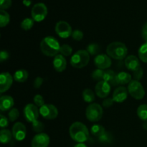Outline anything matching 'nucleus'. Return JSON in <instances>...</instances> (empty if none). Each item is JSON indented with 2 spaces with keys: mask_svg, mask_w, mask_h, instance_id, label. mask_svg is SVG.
<instances>
[{
  "mask_svg": "<svg viewBox=\"0 0 147 147\" xmlns=\"http://www.w3.org/2000/svg\"><path fill=\"white\" fill-rule=\"evenodd\" d=\"M70 137L78 143H83L89 138V131L88 128L81 122H75L69 129Z\"/></svg>",
  "mask_w": 147,
  "mask_h": 147,
  "instance_id": "f257e3e1",
  "label": "nucleus"
},
{
  "mask_svg": "<svg viewBox=\"0 0 147 147\" xmlns=\"http://www.w3.org/2000/svg\"><path fill=\"white\" fill-rule=\"evenodd\" d=\"M60 46L58 41L51 36L45 37L40 42L42 53L48 57H55L60 53Z\"/></svg>",
  "mask_w": 147,
  "mask_h": 147,
  "instance_id": "f03ea898",
  "label": "nucleus"
},
{
  "mask_svg": "<svg viewBox=\"0 0 147 147\" xmlns=\"http://www.w3.org/2000/svg\"><path fill=\"white\" fill-rule=\"evenodd\" d=\"M106 53L109 57L115 60H121L126 58L128 49L125 44L121 42H113L107 46Z\"/></svg>",
  "mask_w": 147,
  "mask_h": 147,
  "instance_id": "7ed1b4c3",
  "label": "nucleus"
},
{
  "mask_svg": "<svg viewBox=\"0 0 147 147\" xmlns=\"http://www.w3.org/2000/svg\"><path fill=\"white\" fill-rule=\"evenodd\" d=\"M90 61V54L87 50H81L76 52L70 58V64L75 68H83Z\"/></svg>",
  "mask_w": 147,
  "mask_h": 147,
  "instance_id": "20e7f679",
  "label": "nucleus"
},
{
  "mask_svg": "<svg viewBox=\"0 0 147 147\" xmlns=\"http://www.w3.org/2000/svg\"><path fill=\"white\" fill-rule=\"evenodd\" d=\"M103 108L98 103H91L88 106L86 111V118L92 122L100 121L103 116Z\"/></svg>",
  "mask_w": 147,
  "mask_h": 147,
  "instance_id": "39448f33",
  "label": "nucleus"
},
{
  "mask_svg": "<svg viewBox=\"0 0 147 147\" xmlns=\"http://www.w3.org/2000/svg\"><path fill=\"white\" fill-rule=\"evenodd\" d=\"M128 91L134 98L141 100L145 96V90L142 83L138 80H131L128 86Z\"/></svg>",
  "mask_w": 147,
  "mask_h": 147,
  "instance_id": "423d86ee",
  "label": "nucleus"
},
{
  "mask_svg": "<svg viewBox=\"0 0 147 147\" xmlns=\"http://www.w3.org/2000/svg\"><path fill=\"white\" fill-rule=\"evenodd\" d=\"M32 17L35 22H41L45 20L47 14V8L44 3H37L33 6L31 11Z\"/></svg>",
  "mask_w": 147,
  "mask_h": 147,
  "instance_id": "0eeeda50",
  "label": "nucleus"
},
{
  "mask_svg": "<svg viewBox=\"0 0 147 147\" xmlns=\"http://www.w3.org/2000/svg\"><path fill=\"white\" fill-rule=\"evenodd\" d=\"M40 115V109L34 104H27L24 109V116L27 121L32 123L37 120Z\"/></svg>",
  "mask_w": 147,
  "mask_h": 147,
  "instance_id": "6e6552de",
  "label": "nucleus"
},
{
  "mask_svg": "<svg viewBox=\"0 0 147 147\" xmlns=\"http://www.w3.org/2000/svg\"><path fill=\"white\" fill-rule=\"evenodd\" d=\"M40 114L48 120L55 119L58 116V110L52 104H45L40 109Z\"/></svg>",
  "mask_w": 147,
  "mask_h": 147,
  "instance_id": "1a4fd4ad",
  "label": "nucleus"
},
{
  "mask_svg": "<svg viewBox=\"0 0 147 147\" xmlns=\"http://www.w3.org/2000/svg\"><path fill=\"white\" fill-rule=\"evenodd\" d=\"M55 32L61 38H67L73 33L71 26L65 21H60L56 24Z\"/></svg>",
  "mask_w": 147,
  "mask_h": 147,
  "instance_id": "9d476101",
  "label": "nucleus"
},
{
  "mask_svg": "<svg viewBox=\"0 0 147 147\" xmlns=\"http://www.w3.org/2000/svg\"><path fill=\"white\" fill-rule=\"evenodd\" d=\"M50 144V137L45 133H40L32 140V147H47Z\"/></svg>",
  "mask_w": 147,
  "mask_h": 147,
  "instance_id": "9b49d317",
  "label": "nucleus"
},
{
  "mask_svg": "<svg viewBox=\"0 0 147 147\" xmlns=\"http://www.w3.org/2000/svg\"><path fill=\"white\" fill-rule=\"evenodd\" d=\"M13 137L17 141H22L25 139L27 129L25 126L21 122H17L12 127Z\"/></svg>",
  "mask_w": 147,
  "mask_h": 147,
  "instance_id": "f8f14e48",
  "label": "nucleus"
},
{
  "mask_svg": "<svg viewBox=\"0 0 147 147\" xmlns=\"http://www.w3.org/2000/svg\"><path fill=\"white\" fill-rule=\"evenodd\" d=\"M96 93L99 98H104L109 95L111 91V85L104 80L98 82L95 88Z\"/></svg>",
  "mask_w": 147,
  "mask_h": 147,
  "instance_id": "ddd939ff",
  "label": "nucleus"
},
{
  "mask_svg": "<svg viewBox=\"0 0 147 147\" xmlns=\"http://www.w3.org/2000/svg\"><path fill=\"white\" fill-rule=\"evenodd\" d=\"M94 63L98 69L104 70L109 68L111 65V60L108 55L101 54L96 56L94 59Z\"/></svg>",
  "mask_w": 147,
  "mask_h": 147,
  "instance_id": "4468645a",
  "label": "nucleus"
},
{
  "mask_svg": "<svg viewBox=\"0 0 147 147\" xmlns=\"http://www.w3.org/2000/svg\"><path fill=\"white\" fill-rule=\"evenodd\" d=\"M13 83V78L7 72L0 75V93H4L10 88Z\"/></svg>",
  "mask_w": 147,
  "mask_h": 147,
  "instance_id": "2eb2a0df",
  "label": "nucleus"
},
{
  "mask_svg": "<svg viewBox=\"0 0 147 147\" xmlns=\"http://www.w3.org/2000/svg\"><path fill=\"white\" fill-rule=\"evenodd\" d=\"M128 90L125 87L120 86L116 88L113 93V99L116 103H122L124 101L128 96Z\"/></svg>",
  "mask_w": 147,
  "mask_h": 147,
  "instance_id": "dca6fc26",
  "label": "nucleus"
},
{
  "mask_svg": "<svg viewBox=\"0 0 147 147\" xmlns=\"http://www.w3.org/2000/svg\"><path fill=\"white\" fill-rule=\"evenodd\" d=\"M67 61L62 55H57L53 60V67L57 72H63L65 70Z\"/></svg>",
  "mask_w": 147,
  "mask_h": 147,
  "instance_id": "f3484780",
  "label": "nucleus"
},
{
  "mask_svg": "<svg viewBox=\"0 0 147 147\" xmlns=\"http://www.w3.org/2000/svg\"><path fill=\"white\" fill-rule=\"evenodd\" d=\"M14 106V99L11 96H3L0 98V109L1 111L10 110Z\"/></svg>",
  "mask_w": 147,
  "mask_h": 147,
  "instance_id": "a211bd4d",
  "label": "nucleus"
},
{
  "mask_svg": "<svg viewBox=\"0 0 147 147\" xmlns=\"http://www.w3.org/2000/svg\"><path fill=\"white\" fill-rule=\"evenodd\" d=\"M125 65L129 70L134 71L140 66L139 60L135 55H129L125 59Z\"/></svg>",
  "mask_w": 147,
  "mask_h": 147,
  "instance_id": "6ab92c4d",
  "label": "nucleus"
},
{
  "mask_svg": "<svg viewBox=\"0 0 147 147\" xmlns=\"http://www.w3.org/2000/svg\"><path fill=\"white\" fill-rule=\"evenodd\" d=\"M103 80L107 82L111 86H115L119 85L117 79V74H116L115 72L111 70H108L104 72Z\"/></svg>",
  "mask_w": 147,
  "mask_h": 147,
  "instance_id": "aec40b11",
  "label": "nucleus"
},
{
  "mask_svg": "<svg viewBox=\"0 0 147 147\" xmlns=\"http://www.w3.org/2000/svg\"><path fill=\"white\" fill-rule=\"evenodd\" d=\"M29 77L28 72L24 69H20L16 71L14 75V79L19 83H24Z\"/></svg>",
  "mask_w": 147,
  "mask_h": 147,
  "instance_id": "412c9836",
  "label": "nucleus"
},
{
  "mask_svg": "<svg viewBox=\"0 0 147 147\" xmlns=\"http://www.w3.org/2000/svg\"><path fill=\"white\" fill-rule=\"evenodd\" d=\"M117 79L119 85H125L130 83L131 81V76L126 72H121L117 74Z\"/></svg>",
  "mask_w": 147,
  "mask_h": 147,
  "instance_id": "4be33fe9",
  "label": "nucleus"
},
{
  "mask_svg": "<svg viewBox=\"0 0 147 147\" xmlns=\"http://www.w3.org/2000/svg\"><path fill=\"white\" fill-rule=\"evenodd\" d=\"M12 132L10 131L8 129H3L0 132V141L3 144H8L11 142L12 138Z\"/></svg>",
  "mask_w": 147,
  "mask_h": 147,
  "instance_id": "5701e85b",
  "label": "nucleus"
},
{
  "mask_svg": "<svg viewBox=\"0 0 147 147\" xmlns=\"http://www.w3.org/2000/svg\"><path fill=\"white\" fill-rule=\"evenodd\" d=\"M90 131H91L92 134L93 136H97V137L99 138L106 132V131H105V128L103 126H102L101 125L95 124L91 127Z\"/></svg>",
  "mask_w": 147,
  "mask_h": 147,
  "instance_id": "b1692460",
  "label": "nucleus"
},
{
  "mask_svg": "<svg viewBox=\"0 0 147 147\" xmlns=\"http://www.w3.org/2000/svg\"><path fill=\"white\" fill-rule=\"evenodd\" d=\"M10 21L9 14L5 10L1 9L0 11V27H4L9 24Z\"/></svg>",
  "mask_w": 147,
  "mask_h": 147,
  "instance_id": "393cba45",
  "label": "nucleus"
},
{
  "mask_svg": "<svg viewBox=\"0 0 147 147\" xmlns=\"http://www.w3.org/2000/svg\"><path fill=\"white\" fill-rule=\"evenodd\" d=\"M137 115L141 120L147 121V104H142L137 109Z\"/></svg>",
  "mask_w": 147,
  "mask_h": 147,
  "instance_id": "a878e982",
  "label": "nucleus"
},
{
  "mask_svg": "<svg viewBox=\"0 0 147 147\" xmlns=\"http://www.w3.org/2000/svg\"><path fill=\"white\" fill-rule=\"evenodd\" d=\"M83 100L87 103H91L95 100V94L92 90L86 88L83 92Z\"/></svg>",
  "mask_w": 147,
  "mask_h": 147,
  "instance_id": "bb28decb",
  "label": "nucleus"
},
{
  "mask_svg": "<svg viewBox=\"0 0 147 147\" xmlns=\"http://www.w3.org/2000/svg\"><path fill=\"white\" fill-rule=\"evenodd\" d=\"M139 57L142 62L147 63V42H145L139 47Z\"/></svg>",
  "mask_w": 147,
  "mask_h": 147,
  "instance_id": "cd10ccee",
  "label": "nucleus"
},
{
  "mask_svg": "<svg viewBox=\"0 0 147 147\" xmlns=\"http://www.w3.org/2000/svg\"><path fill=\"white\" fill-rule=\"evenodd\" d=\"M34 25V20L31 18H25L21 22V28L24 30H30Z\"/></svg>",
  "mask_w": 147,
  "mask_h": 147,
  "instance_id": "c85d7f7f",
  "label": "nucleus"
},
{
  "mask_svg": "<svg viewBox=\"0 0 147 147\" xmlns=\"http://www.w3.org/2000/svg\"><path fill=\"white\" fill-rule=\"evenodd\" d=\"M60 55L63 56H66V57H68L73 53V49L68 45H63L60 47Z\"/></svg>",
  "mask_w": 147,
  "mask_h": 147,
  "instance_id": "c756f323",
  "label": "nucleus"
},
{
  "mask_svg": "<svg viewBox=\"0 0 147 147\" xmlns=\"http://www.w3.org/2000/svg\"><path fill=\"white\" fill-rule=\"evenodd\" d=\"M32 129L34 132L36 133H42L43 130H44V124L42 122L40 121L37 120L35 121L32 122Z\"/></svg>",
  "mask_w": 147,
  "mask_h": 147,
  "instance_id": "7c9ffc66",
  "label": "nucleus"
},
{
  "mask_svg": "<svg viewBox=\"0 0 147 147\" xmlns=\"http://www.w3.org/2000/svg\"><path fill=\"white\" fill-rule=\"evenodd\" d=\"M100 46L98 44H95V43H93V44H90L87 47V51L88 53L90 55H94L98 54V53L100 52Z\"/></svg>",
  "mask_w": 147,
  "mask_h": 147,
  "instance_id": "2f4dec72",
  "label": "nucleus"
},
{
  "mask_svg": "<svg viewBox=\"0 0 147 147\" xmlns=\"http://www.w3.org/2000/svg\"><path fill=\"white\" fill-rule=\"evenodd\" d=\"M103 76H104V71L101 69H96L92 73V78L94 79L95 80H98V81H101L103 79Z\"/></svg>",
  "mask_w": 147,
  "mask_h": 147,
  "instance_id": "473e14b6",
  "label": "nucleus"
},
{
  "mask_svg": "<svg viewBox=\"0 0 147 147\" xmlns=\"http://www.w3.org/2000/svg\"><path fill=\"white\" fill-rule=\"evenodd\" d=\"M112 137L111 134L109 133H107V132H105L101 136L99 137V141H100L101 143H105V144H107V143H111L112 142Z\"/></svg>",
  "mask_w": 147,
  "mask_h": 147,
  "instance_id": "72a5a7b5",
  "label": "nucleus"
},
{
  "mask_svg": "<svg viewBox=\"0 0 147 147\" xmlns=\"http://www.w3.org/2000/svg\"><path fill=\"white\" fill-rule=\"evenodd\" d=\"M20 116V112L17 109H11L9 113V119L11 121H14L18 119Z\"/></svg>",
  "mask_w": 147,
  "mask_h": 147,
  "instance_id": "f704fd0d",
  "label": "nucleus"
},
{
  "mask_svg": "<svg viewBox=\"0 0 147 147\" xmlns=\"http://www.w3.org/2000/svg\"><path fill=\"white\" fill-rule=\"evenodd\" d=\"M33 100H34V104H35V106H38V107L41 108L42 106H43L45 104V103L44 98H43V97L41 96V95H39V94L36 95V96L34 97Z\"/></svg>",
  "mask_w": 147,
  "mask_h": 147,
  "instance_id": "c9c22d12",
  "label": "nucleus"
},
{
  "mask_svg": "<svg viewBox=\"0 0 147 147\" xmlns=\"http://www.w3.org/2000/svg\"><path fill=\"white\" fill-rule=\"evenodd\" d=\"M143 76L144 70L141 67H139V68H137L136 70H135L134 71V78L135 79V80H138L139 81V80H141Z\"/></svg>",
  "mask_w": 147,
  "mask_h": 147,
  "instance_id": "e433bc0d",
  "label": "nucleus"
},
{
  "mask_svg": "<svg viewBox=\"0 0 147 147\" xmlns=\"http://www.w3.org/2000/svg\"><path fill=\"white\" fill-rule=\"evenodd\" d=\"M71 36L73 40H76V41H80L83 38V33L80 30H76L73 32Z\"/></svg>",
  "mask_w": 147,
  "mask_h": 147,
  "instance_id": "4c0bfd02",
  "label": "nucleus"
},
{
  "mask_svg": "<svg viewBox=\"0 0 147 147\" xmlns=\"http://www.w3.org/2000/svg\"><path fill=\"white\" fill-rule=\"evenodd\" d=\"M0 7L1 9H7L11 6L12 1L11 0H0Z\"/></svg>",
  "mask_w": 147,
  "mask_h": 147,
  "instance_id": "58836bf2",
  "label": "nucleus"
},
{
  "mask_svg": "<svg viewBox=\"0 0 147 147\" xmlns=\"http://www.w3.org/2000/svg\"><path fill=\"white\" fill-rule=\"evenodd\" d=\"M9 124V121L8 119L6 116H3L2 114H1L0 116V126L1 128H5L8 126Z\"/></svg>",
  "mask_w": 147,
  "mask_h": 147,
  "instance_id": "ea45409f",
  "label": "nucleus"
},
{
  "mask_svg": "<svg viewBox=\"0 0 147 147\" xmlns=\"http://www.w3.org/2000/svg\"><path fill=\"white\" fill-rule=\"evenodd\" d=\"M43 78L40 77L36 78L35 80H34V83H33V86H34V88H40L41 87V86L42 85L43 83Z\"/></svg>",
  "mask_w": 147,
  "mask_h": 147,
  "instance_id": "a19ab883",
  "label": "nucleus"
},
{
  "mask_svg": "<svg viewBox=\"0 0 147 147\" xmlns=\"http://www.w3.org/2000/svg\"><path fill=\"white\" fill-rule=\"evenodd\" d=\"M113 102H114V100H113V98H106L104 100H103L102 105H103V107L109 108V107H111V106L113 104Z\"/></svg>",
  "mask_w": 147,
  "mask_h": 147,
  "instance_id": "79ce46f5",
  "label": "nucleus"
},
{
  "mask_svg": "<svg viewBox=\"0 0 147 147\" xmlns=\"http://www.w3.org/2000/svg\"><path fill=\"white\" fill-rule=\"evenodd\" d=\"M142 35L143 39L144 40V41L147 42V22L144 24V25L142 27Z\"/></svg>",
  "mask_w": 147,
  "mask_h": 147,
  "instance_id": "37998d69",
  "label": "nucleus"
},
{
  "mask_svg": "<svg viewBox=\"0 0 147 147\" xmlns=\"http://www.w3.org/2000/svg\"><path fill=\"white\" fill-rule=\"evenodd\" d=\"M9 53L7 51H5V50L1 51V53H0V60H1V62L7 60L9 58Z\"/></svg>",
  "mask_w": 147,
  "mask_h": 147,
  "instance_id": "c03bdc74",
  "label": "nucleus"
},
{
  "mask_svg": "<svg viewBox=\"0 0 147 147\" xmlns=\"http://www.w3.org/2000/svg\"><path fill=\"white\" fill-rule=\"evenodd\" d=\"M74 147H88L85 144L83 143H78Z\"/></svg>",
  "mask_w": 147,
  "mask_h": 147,
  "instance_id": "a18cd8bd",
  "label": "nucleus"
},
{
  "mask_svg": "<svg viewBox=\"0 0 147 147\" xmlns=\"http://www.w3.org/2000/svg\"><path fill=\"white\" fill-rule=\"evenodd\" d=\"M143 127L144 129L147 130V121H144V123L143 124Z\"/></svg>",
  "mask_w": 147,
  "mask_h": 147,
  "instance_id": "49530a36",
  "label": "nucleus"
}]
</instances>
